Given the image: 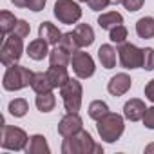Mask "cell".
I'll return each instance as SVG.
<instances>
[{
    "label": "cell",
    "instance_id": "6da1fadb",
    "mask_svg": "<svg viewBox=\"0 0 154 154\" xmlns=\"http://www.w3.org/2000/svg\"><path fill=\"white\" fill-rule=\"evenodd\" d=\"M102 145L94 143L93 136L87 131H78L72 136L63 138L62 141V154H102Z\"/></svg>",
    "mask_w": 154,
    "mask_h": 154
},
{
    "label": "cell",
    "instance_id": "7a4b0ae2",
    "mask_svg": "<svg viewBox=\"0 0 154 154\" xmlns=\"http://www.w3.org/2000/svg\"><path fill=\"white\" fill-rule=\"evenodd\" d=\"M96 129H98V134H100V138H102L103 141L114 143V141H118V140L122 138V134H123V131H125L123 116H120V114L109 111L103 118L98 120Z\"/></svg>",
    "mask_w": 154,
    "mask_h": 154
},
{
    "label": "cell",
    "instance_id": "3957f363",
    "mask_svg": "<svg viewBox=\"0 0 154 154\" xmlns=\"http://www.w3.org/2000/svg\"><path fill=\"white\" fill-rule=\"evenodd\" d=\"M33 71H29L24 65L13 63L6 69L4 78H2V85L6 91H20L27 85H31V78H33Z\"/></svg>",
    "mask_w": 154,
    "mask_h": 154
},
{
    "label": "cell",
    "instance_id": "277c9868",
    "mask_svg": "<svg viewBox=\"0 0 154 154\" xmlns=\"http://www.w3.org/2000/svg\"><path fill=\"white\" fill-rule=\"evenodd\" d=\"M60 96L63 100V107L67 112H78L82 107V96H84L82 84L74 78H69V82L60 89Z\"/></svg>",
    "mask_w": 154,
    "mask_h": 154
},
{
    "label": "cell",
    "instance_id": "5b68a950",
    "mask_svg": "<svg viewBox=\"0 0 154 154\" xmlns=\"http://www.w3.org/2000/svg\"><path fill=\"white\" fill-rule=\"evenodd\" d=\"M29 138L26 134L24 129L15 127V125H2V140H0V145L6 150H24L27 145Z\"/></svg>",
    "mask_w": 154,
    "mask_h": 154
},
{
    "label": "cell",
    "instance_id": "8992f818",
    "mask_svg": "<svg viewBox=\"0 0 154 154\" xmlns=\"http://www.w3.org/2000/svg\"><path fill=\"white\" fill-rule=\"evenodd\" d=\"M22 53H24L22 38L11 33V36H8L4 40V45H2V49H0V62H2V65L9 67V65L17 63L22 58Z\"/></svg>",
    "mask_w": 154,
    "mask_h": 154
},
{
    "label": "cell",
    "instance_id": "52a82bcc",
    "mask_svg": "<svg viewBox=\"0 0 154 154\" xmlns=\"http://www.w3.org/2000/svg\"><path fill=\"white\" fill-rule=\"evenodd\" d=\"M54 17L62 24H76L82 18V8L72 0H56L54 2Z\"/></svg>",
    "mask_w": 154,
    "mask_h": 154
},
{
    "label": "cell",
    "instance_id": "ba28073f",
    "mask_svg": "<svg viewBox=\"0 0 154 154\" xmlns=\"http://www.w3.org/2000/svg\"><path fill=\"white\" fill-rule=\"evenodd\" d=\"M118 58L123 69H138L143 63V49L136 47L134 44L123 42L118 47Z\"/></svg>",
    "mask_w": 154,
    "mask_h": 154
},
{
    "label": "cell",
    "instance_id": "9c48e42d",
    "mask_svg": "<svg viewBox=\"0 0 154 154\" xmlns=\"http://www.w3.org/2000/svg\"><path fill=\"white\" fill-rule=\"evenodd\" d=\"M71 65H72V71L78 78H91L96 71L93 56L85 51H80V49L71 54Z\"/></svg>",
    "mask_w": 154,
    "mask_h": 154
},
{
    "label": "cell",
    "instance_id": "30bf717a",
    "mask_svg": "<svg viewBox=\"0 0 154 154\" xmlns=\"http://www.w3.org/2000/svg\"><path fill=\"white\" fill-rule=\"evenodd\" d=\"M82 127H84V122L78 116V112H67L58 122V134L62 138H67V136H72L78 131H82Z\"/></svg>",
    "mask_w": 154,
    "mask_h": 154
},
{
    "label": "cell",
    "instance_id": "8fae6325",
    "mask_svg": "<svg viewBox=\"0 0 154 154\" xmlns=\"http://www.w3.org/2000/svg\"><path fill=\"white\" fill-rule=\"evenodd\" d=\"M132 85V80H131V76L127 72H118L114 74L112 78L109 80L107 84V91L112 94V96H123Z\"/></svg>",
    "mask_w": 154,
    "mask_h": 154
},
{
    "label": "cell",
    "instance_id": "7c38bea8",
    "mask_svg": "<svg viewBox=\"0 0 154 154\" xmlns=\"http://www.w3.org/2000/svg\"><path fill=\"white\" fill-rule=\"evenodd\" d=\"M145 111H147V107H145V103L140 98H131L123 105V116L129 122H140V120H143Z\"/></svg>",
    "mask_w": 154,
    "mask_h": 154
},
{
    "label": "cell",
    "instance_id": "4fadbf2b",
    "mask_svg": "<svg viewBox=\"0 0 154 154\" xmlns=\"http://www.w3.org/2000/svg\"><path fill=\"white\" fill-rule=\"evenodd\" d=\"M47 78H49V82H51V85L54 89H62L69 82L71 76L67 72V67H63V65H51L47 69Z\"/></svg>",
    "mask_w": 154,
    "mask_h": 154
},
{
    "label": "cell",
    "instance_id": "5bb4252c",
    "mask_svg": "<svg viewBox=\"0 0 154 154\" xmlns=\"http://www.w3.org/2000/svg\"><path fill=\"white\" fill-rule=\"evenodd\" d=\"M62 35H63V33H62L54 24H51V22H42L40 27H38V36L44 38V40H45L47 44H51V45H58Z\"/></svg>",
    "mask_w": 154,
    "mask_h": 154
},
{
    "label": "cell",
    "instance_id": "9a60e30c",
    "mask_svg": "<svg viewBox=\"0 0 154 154\" xmlns=\"http://www.w3.org/2000/svg\"><path fill=\"white\" fill-rule=\"evenodd\" d=\"M24 150H26V154H49L51 152V149L47 145V140L42 134L29 136V141H27V145H26Z\"/></svg>",
    "mask_w": 154,
    "mask_h": 154
},
{
    "label": "cell",
    "instance_id": "2e32d148",
    "mask_svg": "<svg viewBox=\"0 0 154 154\" xmlns=\"http://www.w3.org/2000/svg\"><path fill=\"white\" fill-rule=\"evenodd\" d=\"M49 44L44 40V38H36V40H33V42H29V45H27V54H29V58L31 60H36V62H40V60H44L45 56H49V47H47Z\"/></svg>",
    "mask_w": 154,
    "mask_h": 154
},
{
    "label": "cell",
    "instance_id": "e0dca14e",
    "mask_svg": "<svg viewBox=\"0 0 154 154\" xmlns=\"http://www.w3.org/2000/svg\"><path fill=\"white\" fill-rule=\"evenodd\" d=\"M116 49L111 45V44H103L100 49H98V60L102 63V67L105 69H112L116 65Z\"/></svg>",
    "mask_w": 154,
    "mask_h": 154
},
{
    "label": "cell",
    "instance_id": "ac0fdd59",
    "mask_svg": "<svg viewBox=\"0 0 154 154\" xmlns=\"http://www.w3.org/2000/svg\"><path fill=\"white\" fill-rule=\"evenodd\" d=\"M31 89L36 94H42V93H51L54 87L51 85V82L47 78V72H35L31 78Z\"/></svg>",
    "mask_w": 154,
    "mask_h": 154
},
{
    "label": "cell",
    "instance_id": "d6986e66",
    "mask_svg": "<svg viewBox=\"0 0 154 154\" xmlns=\"http://www.w3.org/2000/svg\"><path fill=\"white\" fill-rule=\"evenodd\" d=\"M74 35L78 38L80 47H89L94 42V31L89 24H78L74 27Z\"/></svg>",
    "mask_w": 154,
    "mask_h": 154
},
{
    "label": "cell",
    "instance_id": "ffe728a7",
    "mask_svg": "<svg viewBox=\"0 0 154 154\" xmlns=\"http://www.w3.org/2000/svg\"><path fill=\"white\" fill-rule=\"evenodd\" d=\"M136 33L140 38L149 40L154 38V18L152 17H143L136 22Z\"/></svg>",
    "mask_w": 154,
    "mask_h": 154
},
{
    "label": "cell",
    "instance_id": "44dd1931",
    "mask_svg": "<svg viewBox=\"0 0 154 154\" xmlns=\"http://www.w3.org/2000/svg\"><path fill=\"white\" fill-rule=\"evenodd\" d=\"M123 24V17L118 11H109V13H102L98 18V26L102 29H112L116 26Z\"/></svg>",
    "mask_w": 154,
    "mask_h": 154
},
{
    "label": "cell",
    "instance_id": "7402d4cb",
    "mask_svg": "<svg viewBox=\"0 0 154 154\" xmlns=\"http://www.w3.org/2000/svg\"><path fill=\"white\" fill-rule=\"evenodd\" d=\"M35 103H36V109H38L40 112H49V111L54 109V105H56V98H54L53 91H51V93H42V94L36 96Z\"/></svg>",
    "mask_w": 154,
    "mask_h": 154
},
{
    "label": "cell",
    "instance_id": "603a6c76",
    "mask_svg": "<svg viewBox=\"0 0 154 154\" xmlns=\"http://www.w3.org/2000/svg\"><path fill=\"white\" fill-rule=\"evenodd\" d=\"M8 111H9V114L15 116V118H24V116L27 114V111H29V103H27L26 98H15V100L9 102Z\"/></svg>",
    "mask_w": 154,
    "mask_h": 154
},
{
    "label": "cell",
    "instance_id": "cb8c5ba5",
    "mask_svg": "<svg viewBox=\"0 0 154 154\" xmlns=\"http://www.w3.org/2000/svg\"><path fill=\"white\" fill-rule=\"evenodd\" d=\"M58 47H62V49L67 51L69 54H72V53L78 51V49H80V44H78V38H76L74 31H72V33H63L62 38H60V42H58Z\"/></svg>",
    "mask_w": 154,
    "mask_h": 154
},
{
    "label": "cell",
    "instance_id": "d4e9b609",
    "mask_svg": "<svg viewBox=\"0 0 154 154\" xmlns=\"http://www.w3.org/2000/svg\"><path fill=\"white\" fill-rule=\"evenodd\" d=\"M49 63L51 65H63V67H67L69 63H71V54L67 53V51H63L62 47H54L51 53H49Z\"/></svg>",
    "mask_w": 154,
    "mask_h": 154
},
{
    "label": "cell",
    "instance_id": "484cf974",
    "mask_svg": "<svg viewBox=\"0 0 154 154\" xmlns=\"http://www.w3.org/2000/svg\"><path fill=\"white\" fill-rule=\"evenodd\" d=\"M17 18L13 13L9 11H2L0 13V33H2V36H8L9 33H13L15 26H17Z\"/></svg>",
    "mask_w": 154,
    "mask_h": 154
},
{
    "label": "cell",
    "instance_id": "4316f807",
    "mask_svg": "<svg viewBox=\"0 0 154 154\" xmlns=\"http://www.w3.org/2000/svg\"><path fill=\"white\" fill-rule=\"evenodd\" d=\"M107 112H109V105H107L105 102H102V100H94V102L89 103V116H91L93 120L98 122V120L103 118Z\"/></svg>",
    "mask_w": 154,
    "mask_h": 154
},
{
    "label": "cell",
    "instance_id": "83f0119b",
    "mask_svg": "<svg viewBox=\"0 0 154 154\" xmlns=\"http://www.w3.org/2000/svg\"><path fill=\"white\" fill-rule=\"evenodd\" d=\"M127 35H129V31H127V27H125L123 24H120V26L109 29V38H111V42H114V44H118V45L127 40Z\"/></svg>",
    "mask_w": 154,
    "mask_h": 154
},
{
    "label": "cell",
    "instance_id": "f1b7e54d",
    "mask_svg": "<svg viewBox=\"0 0 154 154\" xmlns=\"http://www.w3.org/2000/svg\"><path fill=\"white\" fill-rule=\"evenodd\" d=\"M141 69L154 71V49L152 47H145L143 49V63H141Z\"/></svg>",
    "mask_w": 154,
    "mask_h": 154
},
{
    "label": "cell",
    "instance_id": "f546056e",
    "mask_svg": "<svg viewBox=\"0 0 154 154\" xmlns=\"http://www.w3.org/2000/svg\"><path fill=\"white\" fill-rule=\"evenodd\" d=\"M29 33H31V26L26 20H18L15 29H13V35L20 36V38H26V36H29Z\"/></svg>",
    "mask_w": 154,
    "mask_h": 154
},
{
    "label": "cell",
    "instance_id": "4dcf8cb0",
    "mask_svg": "<svg viewBox=\"0 0 154 154\" xmlns=\"http://www.w3.org/2000/svg\"><path fill=\"white\" fill-rule=\"evenodd\" d=\"M122 4H123V8H125L129 13H134V11H138V9L143 8L145 0H122Z\"/></svg>",
    "mask_w": 154,
    "mask_h": 154
},
{
    "label": "cell",
    "instance_id": "1f68e13d",
    "mask_svg": "<svg viewBox=\"0 0 154 154\" xmlns=\"http://www.w3.org/2000/svg\"><path fill=\"white\" fill-rule=\"evenodd\" d=\"M143 125H145L147 129L154 131V105L145 111V114H143Z\"/></svg>",
    "mask_w": 154,
    "mask_h": 154
},
{
    "label": "cell",
    "instance_id": "d6a6232c",
    "mask_svg": "<svg viewBox=\"0 0 154 154\" xmlns=\"http://www.w3.org/2000/svg\"><path fill=\"white\" fill-rule=\"evenodd\" d=\"M87 4H89V8L93 11H102V9H105L111 4V0H89Z\"/></svg>",
    "mask_w": 154,
    "mask_h": 154
},
{
    "label": "cell",
    "instance_id": "836d02e7",
    "mask_svg": "<svg viewBox=\"0 0 154 154\" xmlns=\"http://www.w3.org/2000/svg\"><path fill=\"white\" fill-rule=\"evenodd\" d=\"M45 2H47V0H27V9L38 13V11H42L45 8Z\"/></svg>",
    "mask_w": 154,
    "mask_h": 154
},
{
    "label": "cell",
    "instance_id": "e575fe53",
    "mask_svg": "<svg viewBox=\"0 0 154 154\" xmlns=\"http://www.w3.org/2000/svg\"><path fill=\"white\" fill-rule=\"evenodd\" d=\"M145 96H147V100H150L154 103V78L145 85Z\"/></svg>",
    "mask_w": 154,
    "mask_h": 154
},
{
    "label": "cell",
    "instance_id": "d590c367",
    "mask_svg": "<svg viewBox=\"0 0 154 154\" xmlns=\"http://www.w3.org/2000/svg\"><path fill=\"white\" fill-rule=\"evenodd\" d=\"M17 8H27V0H11Z\"/></svg>",
    "mask_w": 154,
    "mask_h": 154
},
{
    "label": "cell",
    "instance_id": "8d00e7d4",
    "mask_svg": "<svg viewBox=\"0 0 154 154\" xmlns=\"http://www.w3.org/2000/svg\"><path fill=\"white\" fill-rule=\"evenodd\" d=\"M145 152H147V154H149V152H154V143L147 145V147H145Z\"/></svg>",
    "mask_w": 154,
    "mask_h": 154
},
{
    "label": "cell",
    "instance_id": "74e56055",
    "mask_svg": "<svg viewBox=\"0 0 154 154\" xmlns=\"http://www.w3.org/2000/svg\"><path fill=\"white\" fill-rule=\"evenodd\" d=\"M111 4H114V6H118V4H122V0H111Z\"/></svg>",
    "mask_w": 154,
    "mask_h": 154
},
{
    "label": "cell",
    "instance_id": "f35d334b",
    "mask_svg": "<svg viewBox=\"0 0 154 154\" xmlns=\"http://www.w3.org/2000/svg\"><path fill=\"white\" fill-rule=\"evenodd\" d=\"M80 2H89V0H80Z\"/></svg>",
    "mask_w": 154,
    "mask_h": 154
}]
</instances>
